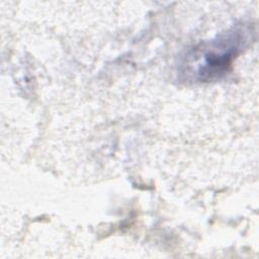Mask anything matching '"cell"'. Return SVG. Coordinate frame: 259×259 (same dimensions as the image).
<instances>
[{
  "label": "cell",
  "instance_id": "cell-1",
  "mask_svg": "<svg viewBox=\"0 0 259 259\" xmlns=\"http://www.w3.org/2000/svg\"><path fill=\"white\" fill-rule=\"evenodd\" d=\"M249 39L243 27H234L210 42L195 48L187 64V73L200 82L220 79L230 68Z\"/></svg>",
  "mask_w": 259,
  "mask_h": 259
}]
</instances>
